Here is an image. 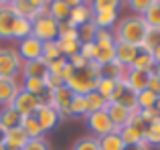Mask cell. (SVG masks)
<instances>
[{
  "instance_id": "cell-1",
  "label": "cell",
  "mask_w": 160,
  "mask_h": 150,
  "mask_svg": "<svg viewBox=\"0 0 160 150\" xmlns=\"http://www.w3.org/2000/svg\"><path fill=\"white\" fill-rule=\"evenodd\" d=\"M112 31H113V37H116V43L134 45V47L140 49L142 43H144L146 32H148V27H146L142 16L132 14V16H126V18H120Z\"/></svg>"
},
{
  "instance_id": "cell-2",
  "label": "cell",
  "mask_w": 160,
  "mask_h": 150,
  "mask_svg": "<svg viewBox=\"0 0 160 150\" xmlns=\"http://www.w3.org/2000/svg\"><path fill=\"white\" fill-rule=\"evenodd\" d=\"M99 79L102 77H98L95 73H91L89 69L85 67V69H81V71H75L65 85L69 87L75 95H87V93H91V91H95Z\"/></svg>"
},
{
  "instance_id": "cell-3",
  "label": "cell",
  "mask_w": 160,
  "mask_h": 150,
  "mask_svg": "<svg viewBox=\"0 0 160 150\" xmlns=\"http://www.w3.org/2000/svg\"><path fill=\"white\" fill-rule=\"evenodd\" d=\"M8 4H10L14 16H20V18L35 20L37 16L49 14L47 0H14V2H8Z\"/></svg>"
},
{
  "instance_id": "cell-4",
  "label": "cell",
  "mask_w": 160,
  "mask_h": 150,
  "mask_svg": "<svg viewBox=\"0 0 160 150\" xmlns=\"http://www.w3.org/2000/svg\"><path fill=\"white\" fill-rule=\"evenodd\" d=\"M22 69V59L18 57L16 49H0V77L16 79Z\"/></svg>"
},
{
  "instance_id": "cell-5",
  "label": "cell",
  "mask_w": 160,
  "mask_h": 150,
  "mask_svg": "<svg viewBox=\"0 0 160 150\" xmlns=\"http://www.w3.org/2000/svg\"><path fill=\"white\" fill-rule=\"evenodd\" d=\"M59 35V22L53 20L49 14L37 16L32 20V37L41 41V43H49V41H57Z\"/></svg>"
},
{
  "instance_id": "cell-6",
  "label": "cell",
  "mask_w": 160,
  "mask_h": 150,
  "mask_svg": "<svg viewBox=\"0 0 160 150\" xmlns=\"http://www.w3.org/2000/svg\"><path fill=\"white\" fill-rule=\"evenodd\" d=\"M73 95L75 93L67 85H61V87H57V89L49 91V102H47V106H51L53 110L61 116V118H69V106H71Z\"/></svg>"
},
{
  "instance_id": "cell-7",
  "label": "cell",
  "mask_w": 160,
  "mask_h": 150,
  "mask_svg": "<svg viewBox=\"0 0 160 150\" xmlns=\"http://www.w3.org/2000/svg\"><path fill=\"white\" fill-rule=\"evenodd\" d=\"M87 126H89V130L95 134V138H103V136L112 134V132H118L116 128H113V124H112V120H109L106 110L87 116Z\"/></svg>"
},
{
  "instance_id": "cell-8",
  "label": "cell",
  "mask_w": 160,
  "mask_h": 150,
  "mask_svg": "<svg viewBox=\"0 0 160 150\" xmlns=\"http://www.w3.org/2000/svg\"><path fill=\"white\" fill-rule=\"evenodd\" d=\"M16 53L18 57L24 61H35V59H41L43 57V43H41L37 37H27V39L18 41V47H16Z\"/></svg>"
},
{
  "instance_id": "cell-9",
  "label": "cell",
  "mask_w": 160,
  "mask_h": 150,
  "mask_svg": "<svg viewBox=\"0 0 160 150\" xmlns=\"http://www.w3.org/2000/svg\"><path fill=\"white\" fill-rule=\"evenodd\" d=\"M134 110H136V108H134ZM106 112H108V116H109V120H112L116 130H122L124 126H128L130 116H132V110H130V108L122 106V103H118V102H108Z\"/></svg>"
},
{
  "instance_id": "cell-10",
  "label": "cell",
  "mask_w": 160,
  "mask_h": 150,
  "mask_svg": "<svg viewBox=\"0 0 160 150\" xmlns=\"http://www.w3.org/2000/svg\"><path fill=\"white\" fill-rule=\"evenodd\" d=\"M39 106H41L39 98H35V95L27 93V91H22V89L18 91V95H16L14 102H12V108H14L22 118H24V116H35V112H37Z\"/></svg>"
},
{
  "instance_id": "cell-11",
  "label": "cell",
  "mask_w": 160,
  "mask_h": 150,
  "mask_svg": "<svg viewBox=\"0 0 160 150\" xmlns=\"http://www.w3.org/2000/svg\"><path fill=\"white\" fill-rule=\"evenodd\" d=\"M35 118H37V122H39V126L43 128V132H51V130H55V128H57V124L61 122V116H59L51 106H47V103L37 108Z\"/></svg>"
},
{
  "instance_id": "cell-12",
  "label": "cell",
  "mask_w": 160,
  "mask_h": 150,
  "mask_svg": "<svg viewBox=\"0 0 160 150\" xmlns=\"http://www.w3.org/2000/svg\"><path fill=\"white\" fill-rule=\"evenodd\" d=\"M14 12L8 2H0V41H12V27H14Z\"/></svg>"
},
{
  "instance_id": "cell-13",
  "label": "cell",
  "mask_w": 160,
  "mask_h": 150,
  "mask_svg": "<svg viewBox=\"0 0 160 150\" xmlns=\"http://www.w3.org/2000/svg\"><path fill=\"white\" fill-rule=\"evenodd\" d=\"M20 91V85L16 79H4L0 77V106L6 108V106H12L14 98L18 95Z\"/></svg>"
},
{
  "instance_id": "cell-14",
  "label": "cell",
  "mask_w": 160,
  "mask_h": 150,
  "mask_svg": "<svg viewBox=\"0 0 160 150\" xmlns=\"http://www.w3.org/2000/svg\"><path fill=\"white\" fill-rule=\"evenodd\" d=\"M91 18H93V8H91L89 2H79L77 6L71 8V12H69V22L77 28L85 22H91Z\"/></svg>"
},
{
  "instance_id": "cell-15",
  "label": "cell",
  "mask_w": 160,
  "mask_h": 150,
  "mask_svg": "<svg viewBox=\"0 0 160 150\" xmlns=\"http://www.w3.org/2000/svg\"><path fill=\"white\" fill-rule=\"evenodd\" d=\"M47 73H49V63L43 59V57H41V59H35V61H24L22 69H20L22 79H27V77H39V79H43Z\"/></svg>"
},
{
  "instance_id": "cell-16",
  "label": "cell",
  "mask_w": 160,
  "mask_h": 150,
  "mask_svg": "<svg viewBox=\"0 0 160 150\" xmlns=\"http://www.w3.org/2000/svg\"><path fill=\"white\" fill-rule=\"evenodd\" d=\"M140 49L134 45H126V43H116V61L124 67H132L134 59L138 57Z\"/></svg>"
},
{
  "instance_id": "cell-17",
  "label": "cell",
  "mask_w": 160,
  "mask_h": 150,
  "mask_svg": "<svg viewBox=\"0 0 160 150\" xmlns=\"http://www.w3.org/2000/svg\"><path fill=\"white\" fill-rule=\"evenodd\" d=\"M148 79H150V73H144V71H136V69L130 67V73H128V81H126V87H128L132 93H140V91L148 89Z\"/></svg>"
},
{
  "instance_id": "cell-18",
  "label": "cell",
  "mask_w": 160,
  "mask_h": 150,
  "mask_svg": "<svg viewBox=\"0 0 160 150\" xmlns=\"http://www.w3.org/2000/svg\"><path fill=\"white\" fill-rule=\"evenodd\" d=\"M28 136L24 134V130L20 126L12 128V130H6V134H4V146L6 148H14V150H22L24 146H27L28 142Z\"/></svg>"
},
{
  "instance_id": "cell-19",
  "label": "cell",
  "mask_w": 160,
  "mask_h": 150,
  "mask_svg": "<svg viewBox=\"0 0 160 150\" xmlns=\"http://www.w3.org/2000/svg\"><path fill=\"white\" fill-rule=\"evenodd\" d=\"M69 12H71V6L67 0H53L49 2V16L57 22H65L69 20Z\"/></svg>"
},
{
  "instance_id": "cell-20",
  "label": "cell",
  "mask_w": 160,
  "mask_h": 150,
  "mask_svg": "<svg viewBox=\"0 0 160 150\" xmlns=\"http://www.w3.org/2000/svg\"><path fill=\"white\" fill-rule=\"evenodd\" d=\"M20 120H22V116L12 106H6V108L0 110V126H2L4 130H12V128L20 126Z\"/></svg>"
},
{
  "instance_id": "cell-21",
  "label": "cell",
  "mask_w": 160,
  "mask_h": 150,
  "mask_svg": "<svg viewBox=\"0 0 160 150\" xmlns=\"http://www.w3.org/2000/svg\"><path fill=\"white\" fill-rule=\"evenodd\" d=\"M142 132L140 128H134V126H124L122 130H118V134H120L122 142L126 144V146H138V144H144V140H142Z\"/></svg>"
},
{
  "instance_id": "cell-22",
  "label": "cell",
  "mask_w": 160,
  "mask_h": 150,
  "mask_svg": "<svg viewBox=\"0 0 160 150\" xmlns=\"http://www.w3.org/2000/svg\"><path fill=\"white\" fill-rule=\"evenodd\" d=\"M154 67H156V61H154L152 53H146V51L140 49L138 57L134 59V63H132V69H136V71H144V73H152Z\"/></svg>"
},
{
  "instance_id": "cell-23",
  "label": "cell",
  "mask_w": 160,
  "mask_h": 150,
  "mask_svg": "<svg viewBox=\"0 0 160 150\" xmlns=\"http://www.w3.org/2000/svg\"><path fill=\"white\" fill-rule=\"evenodd\" d=\"M142 140L148 146H160V118H156L154 122H150L142 132Z\"/></svg>"
},
{
  "instance_id": "cell-24",
  "label": "cell",
  "mask_w": 160,
  "mask_h": 150,
  "mask_svg": "<svg viewBox=\"0 0 160 150\" xmlns=\"http://www.w3.org/2000/svg\"><path fill=\"white\" fill-rule=\"evenodd\" d=\"M20 89L27 91V93H31V95H35V98H41V95L47 93L45 81H43V79H39V77H27V79H22Z\"/></svg>"
},
{
  "instance_id": "cell-25",
  "label": "cell",
  "mask_w": 160,
  "mask_h": 150,
  "mask_svg": "<svg viewBox=\"0 0 160 150\" xmlns=\"http://www.w3.org/2000/svg\"><path fill=\"white\" fill-rule=\"evenodd\" d=\"M20 128L24 130V134H27L31 140L32 138H43V136H45L43 128L39 126V122H37L35 116H24V118L20 120Z\"/></svg>"
},
{
  "instance_id": "cell-26",
  "label": "cell",
  "mask_w": 160,
  "mask_h": 150,
  "mask_svg": "<svg viewBox=\"0 0 160 150\" xmlns=\"http://www.w3.org/2000/svg\"><path fill=\"white\" fill-rule=\"evenodd\" d=\"M31 35H32V20L16 16L14 27H12V39L22 41V39H27V37H31Z\"/></svg>"
},
{
  "instance_id": "cell-27",
  "label": "cell",
  "mask_w": 160,
  "mask_h": 150,
  "mask_svg": "<svg viewBox=\"0 0 160 150\" xmlns=\"http://www.w3.org/2000/svg\"><path fill=\"white\" fill-rule=\"evenodd\" d=\"M148 28H160V0H152L148 10L142 14Z\"/></svg>"
},
{
  "instance_id": "cell-28",
  "label": "cell",
  "mask_w": 160,
  "mask_h": 150,
  "mask_svg": "<svg viewBox=\"0 0 160 150\" xmlns=\"http://www.w3.org/2000/svg\"><path fill=\"white\" fill-rule=\"evenodd\" d=\"M91 22L98 28H109V31H112L118 22V12H93Z\"/></svg>"
},
{
  "instance_id": "cell-29",
  "label": "cell",
  "mask_w": 160,
  "mask_h": 150,
  "mask_svg": "<svg viewBox=\"0 0 160 150\" xmlns=\"http://www.w3.org/2000/svg\"><path fill=\"white\" fill-rule=\"evenodd\" d=\"M116 87H118V81H116V79L102 77V79L98 81V87H95V91H98V93L102 95L106 102H112L113 93H116Z\"/></svg>"
},
{
  "instance_id": "cell-30",
  "label": "cell",
  "mask_w": 160,
  "mask_h": 150,
  "mask_svg": "<svg viewBox=\"0 0 160 150\" xmlns=\"http://www.w3.org/2000/svg\"><path fill=\"white\" fill-rule=\"evenodd\" d=\"M98 140H99V150H126V144L122 142L118 132H112V134L98 138Z\"/></svg>"
},
{
  "instance_id": "cell-31",
  "label": "cell",
  "mask_w": 160,
  "mask_h": 150,
  "mask_svg": "<svg viewBox=\"0 0 160 150\" xmlns=\"http://www.w3.org/2000/svg\"><path fill=\"white\" fill-rule=\"evenodd\" d=\"M106 99L102 98V95L98 93V91H91V93H87L85 95V106H87V116L89 114H95V112H102V110H106ZM85 116V118H87Z\"/></svg>"
},
{
  "instance_id": "cell-32",
  "label": "cell",
  "mask_w": 160,
  "mask_h": 150,
  "mask_svg": "<svg viewBox=\"0 0 160 150\" xmlns=\"http://www.w3.org/2000/svg\"><path fill=\"white\" fill-rule=\"evenodd\" d=\"M87 106H85V95H73L69 106V118H85Z\"/></svg>"
},
{
  "instance_id": "cell-33",
  "label": "cell",
  "mask_w": 160,
  "mask_h": 150,
  "mask_svg": "<svg viewBox=\"0 0 160 150\" xmlns=\"http://www.w3.org/2000/svg\"><path fill=\"white\" fill-rule=\"evenodd\" d=\"M156 99H158L156 93H152L150 89H144L140 93H136V108L138 110H150V108L156 106Z\"/></svg>"
},
{
  "instance_id": "cell-34",
  "label": "cell",
  "mask_w": 160,
  "mask_h": 150,
  "mask_svg": "<svg viewBox=\"0 0 160 150\" xmlns=\"http://www.w3.org/2000/svg\"><path fill=\"white\" fill-rule=\"evenodd\" d=\"M95 45H98L99 49H109L116 45V37H113V31H109V28H98V32H95Z\"/></svg>"
},
{
  "instance_id": "cell-35",
  "label": "cell",
  "mask_w": 160,
  "mask_h": 150,
  "mask_svg": "<svg viewBox=\"0 0 160 150\" xmlns=\"http://www.w3.org/2000/svg\"><path fill=\"white\" fill-rule=\"evenodd\" d=\"M59 41H79V32H77V27L65 20V22H59V35H57Z\"/></svg>"
},
{
  "instance_id": "cell-36",
  "label": "cell",
  "mask_w": 160,
  "mask_h": 150,
  "mask_svg": "<svg viewBox=\"0 0 160 150\" xmlns=\"http://www.w3.org/2000/svg\"><path fill=\"white\" fill-rule=\"evenodd\" d=\"M158 45H160V28H148V32L144 37V43H142L140 49L146 53H152Z\"/></svg>"
},
{
  "instance_id": "cell-37",
  "label": "cell",
  "mask_w": 160,
  "mask_h": 150,
  "mask_svg": "<svg viewBox=\"0 0 160 150\" xmlns=\"http://www.w3.org/2000/svg\"><path fill=\"white\" fill-rule=\"evenodd\" d=\"M57 45H59V51H61V57H65V59H71L73 55H77L79 47H81L79 41H59V39H57Z\"/></svg>"
},
{
  "instance_id": "cell-38",
  "label": "cell",
  "mask_w": 160,
  "mask_h": 150,
  "mask_svg": "<svg viewBox=\"0 0 160 150\" xmlns=\"http://www.w3.org/2000/svg\"><path fill=\"white\" fill-rule=\"evenodd\" d=\"M79 32V43H93L95 41V32H98V27L93 22H85L77 28Z\"/></svg>"
},
{
  "instance_id": "cell-39",
  "label": "cell",
  "mask_w": 160,
  "mask_h": 150,
  "mask_svg": "<svg viewBox=\"0 0 160 150\" xmlns=\"http://www.w3.org/2000/svg\"><path fill=\"white\" fill-rule=\"evenodd\" d=\"M120 6L122 2H118V0H95V2H91L93 12H118Z\"/></svg>"
},
{
  "instance_id": "cell-40",
  "label": "cell",
  "mask_w": 160,
  "mask_h": 150,
  "mask_svg": "<svg viewBox=\"0 0 160 150\" xmlns=\"http://www.w3.org/2000/svg\"><path fill=\"white\" fill-rule=\"evenodd\" d=\"M43 59L47 63H51L55 59H61V51H59L57 41H49V43H43Z\"/></svg>"
},
{
  "instance_id": "cell-41",
  "label": "cell",
  "mask_w": 160,
  "mask_h": 150,
  "mask_svg": "<svg viewBox=\"0 0 160 150\" xmlns=\"http://www.w3.org/2000/svg\"><path fill=\"white\" fill-rule=\"evenodd\" d=\"M71 150H99V140L95 136H85V138H79L73 144Z\"/></svg>"
},
{
  "instance_id": "cell-42",
  "label": "cell",
  "mask_w": 160,
  "mask_h": 150,
  "mask_svg": "<svg viewBox=\"0 0 160 150\" xmlns=\"http://www.w3.org/2000/svg\"><path fill=\"white\" fill-rule=\"evenodd\" d=\"M112 61H116V45L109 49H99L98 47V57H95V63H99L103 67V65L112 63Z\"/></svg>"
},
{
  "instance_id": "cell-43",
  "label": "cell",
  "mask_w": 160,
  "mask_h": 150,
  "mask_svg": "<svg viewBox=\"0 0 160 150\" xmlns=\"http://www.w3.org/2000/svg\"><path fill=\"white\" fill-rule=\"evenodd\" d=\"M79 55H81L85 61H95V57H98V45L95 43H81Z\"/></svg>"
},
{
  "instance_id": "cell-44",
  "label": "cell",
  "mask_w": 160,
  "mask_h": 150,
  "mask_svg": "<svg viewBox=\"0 0 160 150\" xmlns=\"http://www.w3.org/2000/svg\"><path fill=\"white\" fill-rule=\"evenodd\" d=\"M43 81H45V87H47V91H53V89H57V87L65 85V83H63V79L59 77V75H53V73H47V75L43 77Z\"/></svg>"
},
{
  "instance_id": "cell-45",
  "label": "cell",
  "mask_w": 160,
  "mask_h": 150,
  "mask_svg": "<svg viewBox=\"0 0 160 150\" xmlns=\"http://www.w3.org/2000/svg\"><path fill=\"white\" fill-rule=\"evenodd\" d=\"M150 2H152V0H130V2H128V6L132 8V10L136 12L138 16H142V14H144L146 10H148Z\"/></svg>"
},
{
  "instance_id": "cell-46",
  "label": "cell",
  "mask_w": 160,
  "mask_h": 150,
  "mask_svg": "<svg viewBox=\"0 0 160 150\" xmlns=\"http://www.w3.org/2000/svg\"><path fill=\"white\" fill-rule=\"evenodd\" d=\"M22 150H51V148H49L47 140H45V136H43V138H32V140H28L27 146H24Z\"/></svg>"
},
{
  "instance_id": "cell-47",
  "label": "cell",
  "mask_w": 160,
  "mask_h": 150,
  "mask_svg": "<svg viewBox=\"0 0 160 150\" xmlns=\"http://www.w3.org/2000/svg\"><path fill=\"white\" fill-rule=\"evenodd\" d=\"M67 61H69V65L75 69V71H81V69H85L87 65H89V61H85L79 53H77V55H73L71 59H67Z\"/></svg>"
},
{
  "instance_id": "cell-48",
  "label": "cell",
  "mask_w": 160,
  "mask_h": 150,
  "mask_svg": "<svg viewBox=\"0 0 160 150\" xmlns=\"http://www.w3.org/2000/svg\"><path fill=\"white\" fill-rule=\"evenodd\" d=\"M65 63H67V59L65 57H61V59H55L49 63V73H53V75H59L61 77V71H63V67H65Z\"/></svg>"
},
{
  "instance_id": "cell-49",
  "label": "cell",
  "mask_w": 160,
  "mask_h": 150,
  "mask_svg": "<svg viewBox=\"0 0 160 150\" xmlns=\"http://www.w3.org/2000/svg\"><path fill=\"white\" fill-rule=\"evenodd\" d=\"M140 118L144 120V124L148 126L150 122H154V120L160 118V116H158V112L154 110V108H150V110H140Z\"/></svg>"
},
{
  "instance_id": "cell-50",
  "label": "cell",
  "mask_w": 160,
  "mask_h": 150,
  "mask_svg": "<svg viewBox=\"0 0 160 150\" xmlns=\"http://www.w3.org/2000/svg\"><path fill=\"white\" fill-rule=\"evenodd\" d=\"M73 73H75V69L71 67V65H69V61H67V63H65V67H63V71H61V79H63V83H67V81H69V77H71Z\"/></svg>"
},
{
  "instance_id": "cell-51",
  "label": "cell",
  "mask_w": 160,
  "mask_h": 150,
  "mask_svg": "<svg viewBox=\"0 0 160 150\" xmlns=\"http://www.w3.org/2000/svg\"><path fill=\"white\" fill-rule=\"evenodd\" d=\"M126 150H150L148 144H138V146H126Z\"/></svg>"
},
{
  "instance_id": "cell-52",
  "label": "cell",
  "mask_w": 160,
  "mask_h": 150,
  "mask_svg": "<svg viewBox=\"0 0 160 150\" xmlns=\"http://www.w3.org/2000/svg\"><path fill=\"white\" fill-rule=\"evenodd\" d=\"M152 57H154V61H156V65H160V45L152 51Z\"/></svg>"
},
{
  "instance_id": "cell-53",
  "label": "cell",
  "mask_w": 160,
  "mask_h": 150,
  "mask_svg": "<svg viewBox=\"0 0 160 150\" xmlns=\"http://www.w3.org/2000/svg\"><path fill=\"white\" fill-rule=\"evenodd\" d=\"M4 134H6V130L0 126V142H4Z\"/></svg>"
},
{
  "instance_id": "cell-54",
  "label": "cell",
  "mask_w": 160,
  "mask_h": 150,
  "mask_svg": "<svg viewBox=\"0 0 160 150\" xmlns=\"http://www.w3.org/2000/svg\"><path fill=\"white\" fill-rule=\"evenodd\" d=\"M154 110H156L158 116H160V95H158V99H156V106H154Z\"/></svg>"
},
{
  "instance_id": "cell-55",
  "label": "cell",
  "mask_w": 160,
  "mask_h": 150,
  "mask_svg": "<svg viewBox=\"0 0 160 150\" xmlns=\"http://www.w3.org/2000/svg\"><path fill=\"white\" fill-rule=\"evenodd\" d=\"M154 75H156V77L160 79V65H156V67H154V71H152Z\"/></svg>"
},
{
  "instance_id": "cell-56",
  "label": "cell",
  "mask_w": 160,
  "mask_h": 150,
  "mask_svg": "<svg viewBox=\"0 0 160 150\" xmlns=\"http://www.w3.org/2000/svg\"><path fill=\"white\" fill-rule=\"evenodd\" d=\"M0 150H6V146H4V142H0Z\"/></svg>"
},
{
  "instance_id": "cell-57",
  "label": "cell",
  "mask_w": 160,
  "mask_h": 150,
  "mask_svg": "<svg viewBox=\"0 0 160 150\" xmlns=\"http://www.w3.org/2000/svg\"><path fill=\"white\" fill-rule=\"evenodd\" d=\"M6 150H14V148H6Z\"/></svg>"
}]
</instances>
